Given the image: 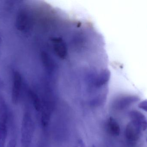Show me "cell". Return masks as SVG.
<instances>
[{
  "label": "cell",
  "mask_w": 147,
  "mask_h": 147,
  "mask_svg": "<svg viewBox=\"0 0 147 147\" xmlns=\"http://www.w3.org/2000/svg\"><path fill=\"white\" fill-rule=\"evenodd\" d=\"M35 122L30 111L26 109L24 113L21 129L22 147H30L35 132Z\"/></svg>",
  "instance_id": "6da1fadb"
},
{
  "label": "cell",
  "mask_w": 147,
  "mask_h": 147,
  "mask_svg": "<svg viewBox=\"0 0 147 147\" xmlns=\"http://www.w3.org/2000/svg\"><path fill=\"white\" fill-rule=\"evenodd\" d=\"M38 147H48V146H47V144L43 142H42Z\"/></svg>",
  "instance_id": "7a4b0ae2"
}]
</instances>
